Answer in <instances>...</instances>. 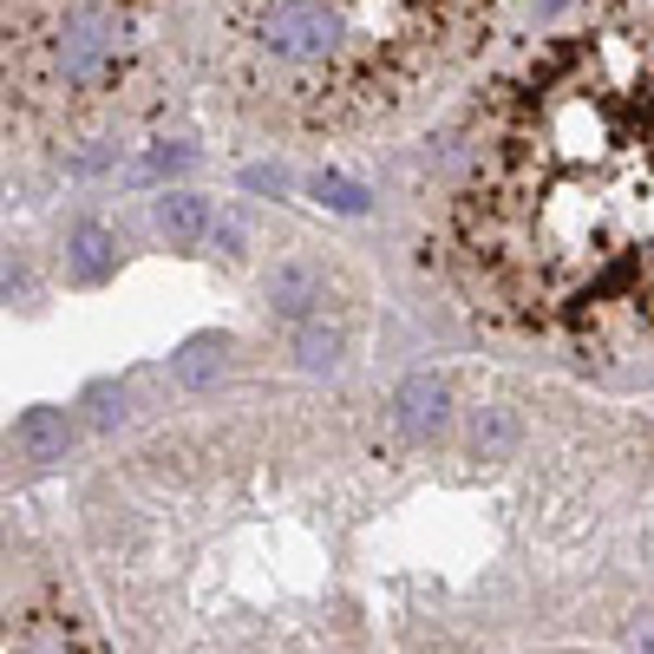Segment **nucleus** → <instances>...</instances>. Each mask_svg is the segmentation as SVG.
Here are the masks:
<instances>
[{
	"mask_svg": "<svg viewBox=\"0 0 654 654\" xmlns=\"http://www.w3.org/2000/svg\"><path fill=\"white\" fill-rule=\"evenodd\" d=\"M629 642H635V649H642V654H654V622H642V629H635Z\"/></svg>",
	"mask_w": 654,
	"mask_h": 654,
	"instance_id": "nucleus-13",
	"label": "nucleus"
},
{
	"mask_svg": "<svg viewBox=\"0 0 654 654\" xmlns=\"http://www.w3.org/2000/svg\"><path fill=\"white\" fill-rule=\"evenodd\" d=\"M223 354H229V341H223V334H197V341L170 360L177 387H203V380H216V373H223Z\"/></svg>",
	"mask_w": 654,
	"mask_h": 654,
	"instance_id": "nucleus-10",
	"label": "nucleus"
},
{
	"mask_svg": "<svg viewBox=\"0 0 654 654\" xmlns=\"http://www.w3.org/2000/svg\"><path fill=\"white\" fill-rule=\"evenodd\" d=\"M465 301L576 354H654V0L537 46L445 216Z\"/></svg>",
	"mask_w": 654,
	"mask_h": 654,
	"instance_id": "nucleus-1",
	"label": "nucleus"
},
{
	"mask_svg": "<svg viewBox=\"0 0 654 654\" xmlns=\"http://www.w3.org/2000/svg\"><path fill=\"white\" fill-rule=\"evenodd\" d=\"M406 7H419V13H432L445 33H459L472 52L491 39V26H498V7L504 0H406Z\"/></svg>",
	"mask_w": 654,
	"mask_h": 654,
	"instance_id": "nucleus-5",
	"label": "nucleus"
},
{
	"mask_svg": "<svg viewBox=\"0 0 654 654\" xmlns=\"http://www.w3.org/2000/svg\"><path fill=\"white\" fill-rule=\"evenodd\" d=\"M170 0H0V144L98 164L164 92Z\"/></svg>",
	"mask_w": 654,
	"mask_h": 654,
	"instance_id": "nucleus-2",
	"label": "nucleus"
},
{
	"mask_svg": "<svg viewBox=\"0 0 654 654\" xmlns=\"http://www.w3.org/2000/svg\"><path fill=\"white\" fill-rule=\"evenodd\" d=\"M301 360H308V367H328V360H334V334H321V328L301 334Z\"/></svg>",
	"mask_w": 654,
	"mask_h": 654,
	"instance_id": "nucleus-12",
	"label": "nucleus"
},
{
	"mask_svg": "<svg viewBox=\"0 0 654 654\" xmlns=\"http://www.w3.org/2000/svg\"><path fill=\"white\" fill-rule=\"evenodd\" d=\"M111 262H118V249H111V229H105V223H79V229H72V249H66V269H72V282L98 288V282L111 275Z\"/></svg>",
	"mask_w": 654,
	"mask_h": 654,
	"instance_id": "nucleus-8",
	"label": "nucleus"
},
{
	"mask_svg": "<svg viewBox=\"0 0 654 654\" xmlns=\"http://www.w3.org/2000/svg\"><path fill=\"white\" fill-rule=\"evenodd\" d=\"M157 229L170 236V249H197L210 236V203L190 190H170V197H157Z\"/></svg>",
	"mask_w": 654,
	"mask_h": 654,
	"instance_id": "nucleus-7",
	"label": "nucleus"
},
{
	"mask_svg": "<svg viewBox=\"0 0 654 654\" xmlns=\"http://www.w3.org/2000/svg\"><path fill=\"white\" fill-rule=\"evenodd\" d=\"M314 197H321V203H334V210H347V216H360V210H367V190H360V183H347V177H314Z\"/></svg>",
	"mask_w": 654,
	"mask_h": 654,
	"instance_id": "nucleus-11",
	"label": "nucleus"
},
{
	"mask_svg": "<svg viewBox=\"0 0 654 654\" xmlns=\"http://www.w3.org/2000/svg\"><path fill=\"white\" fill-rule=\"evenodd\" d=\"M393 419H400V432H413V439H432V432L445 426V380H432V373H413V380L400 387V400H393Z\"/></svg>",
	"mask_w": 654,
	"mask_h": 654,
	"instance_id": "nucleus-4",
	"label": "nucleus"
},
{
	"mask_svg": "<svg viewBox=\"0 0 654 654\" xmlns=\"http://www.w3.org/2000/svg\"><path fill=\"white\" fill-rule=\"evenodd\" d=\"M269 295H275V314L301 321V314L314 308V295H321V269H308V262H288V269L269 282Z\"/></svg>",
	"mask_w": 654,
	"mask_h": 654,
	"instance_id": "nucleus-9",
	"label": "nucleus"
},
{
	"mask_svg": "<svg viewBox=\"0 0 654 654\" xmlns=\"http://www.w3.org/2000/svg\"><path fill=\"white\" fill-rule=\"evenodd\" d=\"M0 654H105L79 596L26 550L0 544Z\"/></svg>",
	"mask_w": 654,
	"mask_h": 654,
	"instance_id": "nucleus-3",
	"label": "nucleus"
},
{
	"mask_svg": "<svg viewBox=\"0 0 654 654\" xmlns=\"http://www.w3.org/2000/svg\"><path fill=\"white\" fill-rule=\"evenodd\" d=\"M13 439H20V452L26 459H66V445H72V426H66V413L59 406H26L20 413V426H13Z\"/></svg>",
	"mask_w": 654,
	"mask_h": 654,
	"instance_id": "nucleus-6",
	"label": "nucleus"
}]
</instances>
